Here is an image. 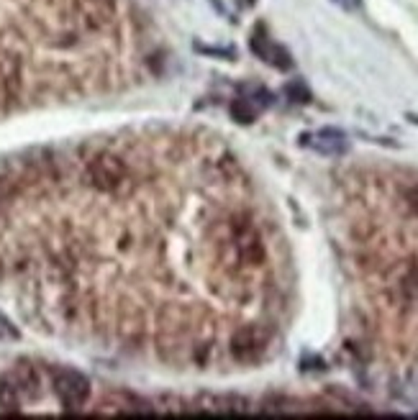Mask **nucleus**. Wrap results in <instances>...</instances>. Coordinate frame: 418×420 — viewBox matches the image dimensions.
I'll use <instances>...</instances> for the list:
<instances>
[{
    "instance_id": "obj_2",
    "label": "nucleus",
    "mask_w": 418,
    "mask_h": 420,
    "mask_svg": "<svg viewBox=\"0 0 418 420\" xmlns=\"http://www.w3.org/2000/svg\"><path fill=\"white\" fill-rule=\"evenodd\" d=\"M52 390L64 410H80L82 405L90 400V379L80 374L77 369L57 367L52 372Z\"/></svg>"
},
{
    "instance_id": "obj_13",
    "label": "nucleus",
    "mask_w": 418,
    "mask_h": 420,
    "mask_svg": "<svg viewBox=\"0 0 418 420\" xmlns=\"http://www.w3.org/2000/svg\"><path fill=\"white\" fill-rule=\"evenodd\" d=\"M0 339H6V341H19L21 339V333L19 328L10 323V318H6V315L0 313Z\"/></svg>"
},
{
    "instance_id": "obj_15",
    "label": "nucleus",
    "mask_w": 418,
    "mask_h": 420,
    "mask_svg": "<svg viewBox=\"0 0 418 420\" xmlns=\"http://www.w3.org/2000/svg\"><path fill=\"white\" fill-rule=\"evenodd\" d=\"M337 6H341L344 10H359L362 8V0H334Z\"/></svg>"
},
{
    "instance_id": "obj_10",
    "label": "nucleus",
    "mask_w": 418,
    "mask_h": 420,
    "mask_svg": "<svg viewBox=\"0 0 418 420\" xmlns=\"http://www.w3.org/2000/svg\"><path fill=\"white\" fill-rule=\"evenodd\" d=\"M285 95L292 103H310V90L303 80H290L285 85Z\"/></svg>"
},
{
    "instance_id": "obj_3",
    "label": "nucleus",
    "mask_w": 418,
    "mask_h": 420,
    "mask_svg": "<svg viewBox=\"0 0 418 420\" xmlns=\"http://www.w3.org/2000/svg\"><path fill=\"white\" fill-rule=\"evenodd\" d=\"M126 177H128L126 161L108 152L98 154L90 161V167H88V179H90L92 188L100 190V192H116L126 182Z\"/></svg>"
},
{
    "instance_id": "obj_7",
    "label": "nucleus",
    "mask_w": 418,
    "mask_h": 420,
    "mask_svg": "<svg viewBox=\"0 0 418 420\" xmlns=\"http://www.w3.org/2000/svg\"><path fill=\"white\" fill-rule=\"evenodd\" d=\"M300 143H308L319 154H328V157L346 152V136L341 131H337V128H321L316 136H303Z\"/></svg>"
},
{
    "instance_id": "obj_1",
    "label": "nucleus",
    "mask_w": 418,
    "mask_h": 420,
    "mask_svg": "<svg viewBox=\"0 0 418 420\" xmlns=\"http://www.w3.org/2000/svg\"><path fill=\"white\" fill-rule=\"evenodd\" d=\"M228 241L237 251V257L241 264L246 267H259L267 257L262 243V236L257 231V226L246 218V215H237L231 223H228Z\"/></svg>"
},
{
    "instance_id": "obj_17",
    "label": "nucleus",
    "mask_w": 418,
    "mask_h": 420,
    "mask_svg": "<svg viewBox=\"0 0 418 420\" xmlns=\"http://www.w3.org/2000/svg\"><path fill=\"white\" fill-rule=\"evenodd\" d=\"M410 121H413V123H418V116H410Z\"/></svg>"
},
{
    "instance_id": "obj_9",
    "label": "nucleus",
    "mask_w": 418,
    "mask_h": 420,
    "mask_svg": "<svg viewBox=\"0 0 418 420\" xmlns=\"http://www.w3.org/2000/svg\"><path fill=\"white\" fill-rule=\"evenodd\" d=\"M231 118L237 121V123H255V118H257V106L252 103L249 98H239L231 103Z\"/></svg>"
},
{
    "instance_id": "obj_8",
    "label": "nucleus",
    "mask_w": 418,
    "mask_h": 420,
    "mask_svg": "<svg viewBox=\"0 0 418 420\" xmlns=\"http://www.w3.org/2000/svg\"><path fill=\"white\" fill-rule=\"evenodd\" d=\"M23 403H26V400H23L21 390L13 385L10 377L3 372V374H0V408H3V410H19Z\"/></svg>"
},
{
    "instance_id": "obj_14",
    "label": "nucleus",
    "mask_w": 418,
    "mask_h": 420,
    "mask_svg": "<svg viewBox=\"0 0 418 420\" xmlns=\"http://www.w3.org/2000/svg\"><path fill=\"white\" fill-rule=\"evenodd\" d=\"M406 206H408L410 213L418 215V185H413V188L406 192Z\"/></svg>"
},
{
    "instance_id": "obj_4",
    "label": "nucleus",
    "mask_w": 418,
    "mask_h": 420,
    "mask_svg": "<svg viewBox=\"0 0 418 420\" xmlns=\"http://www.w3.org/2000/svg\"><path fill=\"white\" fill-rule=\"evenodd\" d=\"M267 341H270V333L264 326H257V323L241 326L231 336V354L239 361H255V359L262 357Z\"/></svg>"
},
{
    "instance_id": "obj_5",
    "label": "nucleus",
    "mask_w": 418,
    "mask_h": 420,
    "mask_svg": "<svg viewBox=\"0 0 418 420\" xmlns=\"http://www.w3.org/2000/svg\"><path fill=\"white\" fill-rule=\"evenodd\" d=\"M249 46H252V52L259 57V59H264L267 64H272L275 70H282L288 72L292 67V57L290 52L285 49V46L275 44L270 36L264 34L262 28H257L255 34H252V41H249Z\"/></svg>"
},
{
    "instance_id": "obj_12",
    "label": "nucleus",
    "mask_w": 418,
    "mask_h": 420,
    "mask_svg": "<svg viewBox=\"0 0 418 420\" xmlns=\"http://www.w3.org/2000/svg\"><path fill=\"white\" fill-rule=\"evenodd\" d=\"M192 49L200 54H208V57H223V59H234V49H228V46H206L200 44V41H195L192 44Z\"/></svg>"
},
{
    "instance_id": "obj_6",
    "label": "nucleus",
    "mask_w": 418,
    "mask_h": 420,
    "mask_svg": "<svg viewBox=\"0 0 418 420\" xmlns=\"http://www.w3.org/2000/svg\"><path fill=\"white\" fill-rule=\"evenodd\" d=\"M6 374L10 377V382L19 387L21 394H23V400H37L39 394H41V379H39V372L37 367H31L28 361H19L16 367H10Z\"/></svg>"
},
{
    "instance_id": "obj_11",
    "label": "nucleus",
    "mask_w": 418,
    "mask_h": 420,
    "mask_svg": "<svg viewBox=\"0 0 418 420\" xmlns=\"http://www.w3.org/2000/svg\"><path fill=\"white\" fill-rule=\"evenodd\" d=\"M88 3V8H90L92 16H98V18H106L113 13V6H116V0H85Z\"/></svg>"
},
{
    "instance_id": "obj_16",
    "label": "nucleus",
    "mask_w": 418,
    "mask_h": 420,
    "mask_svg": "<svg viewBox=\"0 0 418 420\" xmlns=\"http://www.w3.org/2000/svg\"><path fill=\"white\" fill-rule=\"evenodd\" d=\"M10 197V188H8V182L6 179H0V208L6 206V200Z\"/></svg>"
}]
</instances>
